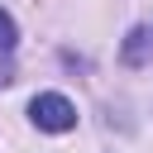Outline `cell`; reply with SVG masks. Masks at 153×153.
Segmentation results:
<instances>
[{"label":"cell","mask_w":153,"mask_h":153,"mask_svg":"<svg viewBox=\"0 0 153 153\" xmlns=\"http://www.w3.org/2000/svg\"><path fill=\"white\" fill-rule=\"evenodd\" d=\"M14 43H19V29H14V19L0 10V53H10Z\"/></svg>","instance_id":"3"},{"label":"cell","mask_w":153,"mask_h":153,"mask_svg":"<svg viewBox=\"0 0 153 153\" xmlns=\"http://www.w3.org/2000/svg\"><path fill=\"white\" fill-rule=\"evenodd\" d=\"M153 57V29H129V38H124V62H148Z\"/></svg>","instance_id":"2"},{"label":"cell","mask_w":153,"mask_h":153,"mask_svg":"<svg viewBox=\"0 0 153 153\" xmlns=\"http://www.w3.org/2000/svg\"><path fill=\"white\" fill-rule=\"evenodd\" d=\"M29 115H33V124L48 129V134H67V129H76V105H72L67 96H57V91L33 96V100H29Z\"/></svg>","instance_id":"1"}]
</instances>
